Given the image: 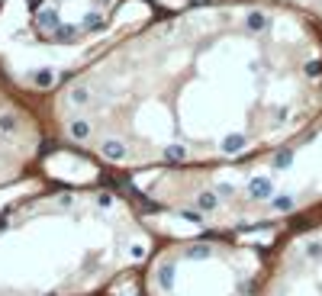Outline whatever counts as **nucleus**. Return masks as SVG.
I'll return each instance as SVG.
<instances>
[{
	"label": "nucleus",
	"instance_id": "obj_1",
	"mask_svg": "<svg viewBox=\"0 0 322 296\" xmlns=\"http://www.w3.org/2000/svg\"><path fill=\"white\" fill-rule=\"evenodd\" d=\"M36 90L55 152L107 168L248 161L322 113V23L290 4L161 7Z\"/></svg>",
	"mask_w": 322,
	"mask_h": 296
},
{
	"label": "nucleus",
	"instance_id": "obj_2",
	"mask_svg": "<svg viewBox=\"0 0 322 296\" xmlns=\"http://www.w3.org/2000/svg\"><path fill=\"white\" fill-rule=\"evenodd\" d=\"M129 0H26V26L39 45L71 48L110 29L116 13ZM164 7L158 0H139Z\"/></svg>",
	"mask_w": 322,
	"mask_h": 296
},
{
	"label": "nucleus",
	"instance_id": "obj_3",
	"mask_svg": "<svg viewBox=\"0 0 322 296\" xmlns=\"http://www.w3.org/2000/svg\"><path fill=\"white\" fill-rule=\"evenodd\" d=\"M161 4V0H158ZM184 4H225V0H184ZM251 4H290V7H300V10H306L316 16L319 13V7H322V0H251Z\"/></svg>",
	"mask_w": 322,
	"mask_h": 296
},
{
	"label": "nucleus",
	"instance_id": "obj_4",
	"mask_svg": "<svg viewBox=\"0 0 322 296\" xmlns=\"http://www.w3.org/2000/svg\"><path fill=\"white\" fill-rule=\"evenodd\" d=\"M4 7H7V0H0V10H4Z\"/></svg>",
	"mask_w": 322,
	"mask_h": 296
}]
</instances>
